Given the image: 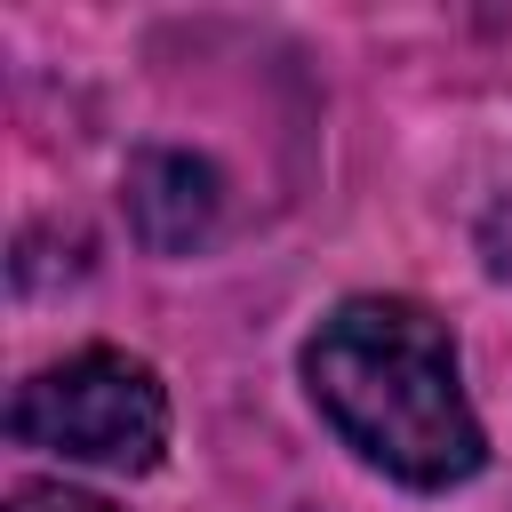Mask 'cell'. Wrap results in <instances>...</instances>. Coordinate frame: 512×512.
<instances>
[{"label": "cell", "instance_id": "obj_1", "mask_svg": "<svg viewBox=\"0 0 512 512\" xmlns=\"http://www.w3.org/2000/svg\"><path fill=\"white\" fill-rule=\"evenodd\" d=\"M312 408L400 488H456L488 464L448 328L408 296H344L304 344Z\"/></svg>", "mask_w": 512, "mask_h": 512}, {"label": "cell", "instance_id": "obj_3", "mask_svg": "<svg viewBox=\"0 0 512 512\" xmlns=\"http://www.w3.org/2000/svg\"><path fill=\"white\" fill-rule=\"evenodd\" d=\"M216 208H224V176L200 160V152H136L128 160V232L152 248V256H184L216 232Z\"/></svg>", "mask_w": 512, "mask_h": 512}, {"label": "cell", "instance_id": "obj_4", "mask_svg": "<svg viewBox=\"0 0 512 512\" xmlns=\"http://www.w3.org/2000/svg\"><path fill=\"white\" fill-rule=\"evenodd\" d=\"M8 512H112L104 496H80V488H64V480H24L16 496H8Z\"/></svg>", "mask_w": 512, "mask_h": 512}, {"label": "cell", "instance_id": "obj_2", "mask_svg": "<svg viewBox=\"0 0 512 512\" xmlns=\"http://www.w3.org/2000/svg\"><path fill=\"white\" fill-rule=\"evenodd\" d=\"M8 432L24 448H48L64 464H104V472H152L168 448V392L136 352L88 344L56 368H40L8 400Z\"/></svg>", "mask_w": 512, "mask_h": 512}]
</instances>
